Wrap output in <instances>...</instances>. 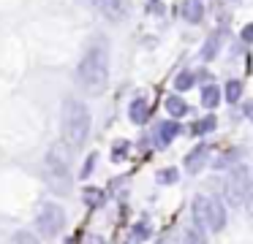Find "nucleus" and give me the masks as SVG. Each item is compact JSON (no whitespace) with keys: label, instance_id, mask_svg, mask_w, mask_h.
<instances>
[{"label":"nucleus","instance_id":"nucleus-1","mask_svg":"<svg viewBox=\"0 0 253 244\" xmlns=\"http://www.w3.org/2000/svg\"><path fill=\"white\" fill-rule=\"evenodd\" d=\"M106 81H109V49H106L104 38H95L84 49L77 65V84L87 95H98V92H104Z\"/></svg>","mask_w":253,"mask_h":244},{"label":"nucleus","instance_id":"nucleus-2","mask_svg":"<svg viewBox=\"0 0 253 244\" xmlns=\"http://www.w3.org/2000/svg\"><path fill=\"white\" fill-rule=\"evenodd\" d=\"M60 130H63V141L71 149H82L84 141L90 136V111L79 98L68 95L63 101L60 108Z\"/></svg>","mask_w":253,"mask_h":244},{"label":"nucleus","instance_id":"nucleus-3","mask_svg":"<svg viewBox=\"0 0 253 244\" xmlns=\"http://www.w3.org/2000/svg\"><path fill=\"white\" fill-rule=\"evenodd\" d=\"M68 144H55L44 157V168L49 184H57V190H66V182L71 179V160H68Z\"/></svg>","mask_w":253,"mask_h":244},{"label":"nucleus","instance_id":"nucleus-4","mask_svg":"<svg viewBox=\"0 0 253 244\" xmlns=\"http://www.w3.org/2000/svg\"><path fill=\"white\" fill-rule=\"evenodd\" d=\"M66 228V211H63L60 204L55 201H44L36 211V231L41 233L44 239H55L63 233Z\"/></svg>","mask_w":253,"mask_h":244},{"label":"nucleus","instance_id":"nucleus-5","mask_svg":"<svg viewBox=\"0 0 253 244\" xmlns=\"http://www.w3.org/2000/svg\"><path fill=\"white\" fill-rule=\"evenodd\" d=\"M248 187H251V182H248V171L245 168H234V171L229 174V179L223 182V198L229 201L231 206H240L242 198H245Z\"/></svg>","mask_w":253,"mask_h":244},{"label":"nucleus","instance_id":"nucleus-6","mask_svg":"<svg viewBox=\"0 0 253 244\" xmlns=\"http://www.w3.org/2000/svg\"><path fill=\"white\" fill-rule=\"evenodd\" d=\"M223 225H226L223 204H220L218 198H207V204H204V228L218 233V231H223Z\"/></svg>","mask_w":253,"mask_h":244},{"label":"nucleus","instance_id":"nucleus-7","mask_svg":"<svg viewBox=\"0 0 253 244\" xmlns=\"http://www.w3.org/2000/svg\"><path fill=\"white\" fill-rule=\"evenodd\" d=\"M98 8V14H104L109 22H120L126 16V3L123 0H90Z\"/></svg>","mask_w":253,"mask_h":244},{"label":"nucleus","instance_id":"nucleus-8","mask_svg":"<svg viewBox=\"0 0 253 244\" xmlns=\"http://www.w3.org/2000/svg\"><path fill=\"white\" fill-rule=\"evenodd\" d=\"M207 155H210V146L207 144H199L196 149L185 157V171L188 174H199L204 168V163H207Z\"/></svg>","mask_w":253,"mask_h":244},{"label":"nucleus","instance_id":"nucleus-9","mask_svg":"<svg viewBox=\"0 0 253 244\" xmlns=\"http://www.w3.org/2000/svg\"><path fill=\"white\" fill-rule=\"evenodd\" d=\"M128 117H131L133 125H144L150 119V106L144 98H136V101L131 103V108H128Z\"/></svg>","mask_w":253,"mask_h":244},{"label":"nucleus","instance_id":"nucleus-10","mask_svg":"<svg viewBox=\"0 0 253 244\" xmlns=\"http://www.w3.org/2000/svg\"><path fill=\"white\" fill-rule=\"evenodd\" d=\"M180 136V125L174 119H166V122L158 125V146H166L169 141H174Z\"/></svg>","mask_w":253,"mask_h":244},{"label":"nucleus","instance_id":"nucleus-11","mask_svg":"<svg viewBox=\"0 0 253 244\" xmlns=\"http://www.w3.org/2000/svg\"><path fill=\"white\" fill-rule=\"evenodd\" d=\"M166 111L177 119V117H182V114H188V103L182 101L180 95H169L166 98Z\"/></svg>","mask_w":253,"mask_h":244},{"label":"nucleus","instance_id":"nucleus-12","mask_svg":"<svg viewBox=\"0 0 253 244\" xmlns=\"http://www.w3.org/2000/svg\"><path fill=\"white\" fill-rule=\"evenodd\" d=\"M82 198H84V204H87L90 209H98V206H104V190L101 187H84Z\"/></svg>","mask_w":253,"mask_h":244},{"label":"nucleus","instance_id":"nucleus-13","mask_svg":"<svg viewBox=\"0 0 253 244\" xmlns=\"http://www.w3.org/2000/svg\"><path fill=\"white\" fill-rule=\"evenodd\" d=\"M220 103V90L215 84H207L202 90V106H207V108H215Z\"/></svg>","mask_w":253,"mask_h":244},{"label":"nucleus","instance_id":"nucleus-14","mask_svg":"<svg viewBox=\"0 0 253 244\" xmlns=\"http://www.w3.org/2000/svg\"><path fill=\"white\" fill-rule=\"evenodd\" d=\"M202 14H204V8H202L199 0H188V3H182V16H185L188 22H199Z\"/></svg>","mask_w":253,"mask_h":244},{"label":"nucleus","instance_id":"nucleus-15","mask_svg":"<svg viewBox=\"0 0 253 244\" xmlns=\"http://www.w3.org/2000/svg\"><path fill=\"white\" fill-rule=\"evenodd\" d=\"M182 244H207V239H204L202 228L191 225V228H185V233H182Z\"/></svg>","mask_w":253,"mask_h":244},{"label":"nucleus","instance_id":"nucleus-16","mask_svg":"<svg viewBox=\"0 0 253 244\" xmlns=\"http://www.w3.org/2000/svg\"><path fill=\"white\" fill-rule=\"evenodd\" d=\"M210 130H215V117H204V119H199V122L191 125L193 136H204V133H210Z\"/></svg>","mask_w":253,"mask_h":244},{"label":"nucleus","instance_id":"nucleus-17","mask_svg":"<svg viewBox=\"0 0 253 244\" xmlns=\"http://www.w3.org/2000/svg\"><path fill=\"white\" fill-rule=\"evenodd\" d=\"M174 87H177L180 92L191 90V87H193V73H191V70H182V73L174 79Z\"/></svg>","mask_w":253,"mask_h":244},{"label":"nucleus","instance_id":"nucleus-18","mask_svg":"<svg viewBox=\"0 0 253 244\" xmlns=\"http://www.w3.org/2000/svg\"><path fill=\"white\" fill-rule=\"evenodd\" d=\"M218 43H220V35H210V41L204 43V49H202V57L204 60H212L215 52H218Z\"/></svg>","mask_w":253,"mask_h":244},{"label":"nucleus","instance_id":"nucleus-19","mask_svg":"<svg viewBox=\"0 0 253 244\" xmlns=\"http://www.w3.org/2000/svg\"><path fill=\"white\" fill-rule=\"evenodd\" d=\"M240 95H242V84H240V81H229V84H226V101L237 103V101H240Z\"/></svg>","mask_w":253,"mask_h":244},{"label":"nucleus","instance_id":"nucleus-20","mask_svg":"<svg viewBox=\"0 0 253 244\" xmlns=\"http://www.w3.org/2000/svg\"><path fill=\"white\" fill-rule=\"evenodd\" d=\"M11 244H39V239H36L30 231H17L11 236Z\"/></svg>","mask_w":253,"mask_h":244},{"label":"nucleus","instance_id":"nucleus-21","mask_svg":"<svg viewBox=\"0 0 253 244\" xmlns=\"http://www.w3.org/2000/svg\"><path fill=\"white\" fill-rule=\"evenodd\" d=\"M158 182L161 184H174L177 182V168H164V171H158Z\"/></svg>","mask_w":253,"mask_h":244},{"label":"nucleus","instance_id":"nucleus-22","mask_svg":"<svg viewBox=\"0 0 253 244\" xmlns=\"http://www.w3.org/2000/svg\"><path fill=\"white\" fill-rule=\"evenodd\" d=\"M126 152H128V141H120V144L112 146V160H126Z\"/></svg>","mask_w":253,"mask_h":244},{"label":"nucleus","instance_id":"nucleus-23","mask_svg":"<svg viewBox=\"0 0 253 244\" xmlns=\"http://www.w3.org/2000/svg\"><path fill=\"white\" fill-rule=\"evenodd\" d=\"M95 157H98L95 152H93V155H87V160H84L82 171H79V176H82V179H87V176H90V171H93V166H95Z\"/></svg>","mask_w":253,"mask_h":244},{"label":"nucleus","instance_id":"nucleus-24","mask_svg":"<svg viewBox=\"0 0 253 244\" xmlns=\"http://www.w3.org/2000/svg\"><path fill=\"white\" fill-rule=\"evenodd\" d=\"M133 236H136V239H147L150 236V225H147V222H136V225H133Z\"/></svg>","mask_w":253,"mask_h":244},{"label":"nucleus","instance_id":"nucleus-25","mask_svg":"<svg viewBox=\"0 0 253 244\" xmlns=\"http://www.w3.org/2000/svg\"><path fill=\"white\" fill-rule=\"evenodd\" d=\"M242 204H245L248 214L253 217V184H251V187H248V193H245V198H242Z\"/></svg>","mask_w":253,"mask_h":244},{"label":"nucleus","instance_id":"nucleus-26","mask_svg":"<svg viewBox=\"0 0 253 244\" xmlns=\"http://www.w3.org/2000/svg\"><path fill=\"white\" fill-rule=\"evenodd\" d=\"M242 38H245V41H253V25H248L245 30H242Z\"/></svg>","mask_w":253,"mask_h":244},{"label":"nucleus","instance_id":"nucleus-27","mask_svg":"<svg viewBox=\"0 0 253 244\" xmlns=\"http://www.w3.org/2000/svg\"><path fill=\"white\" fill-rule=\"evenodd\" d=\"M245 111H248V117L253 119V103H248V108H245Z\"/></svg>","mask_w":253,"mask_h":244},{"label":"nucleus","instance_id":"nucleus-28","mask_svg":"<svg viewBox=\"0 0 253 244\" xmlns=\"http://www.w3.org/2000/svg\"><path fill=\"white\" fill-rule=\"evenodd\" d=\"M158 244H171V242H166V239H161V242Z\"/></svg>","mask_w":253,"mask_h":244}]
</instances>
